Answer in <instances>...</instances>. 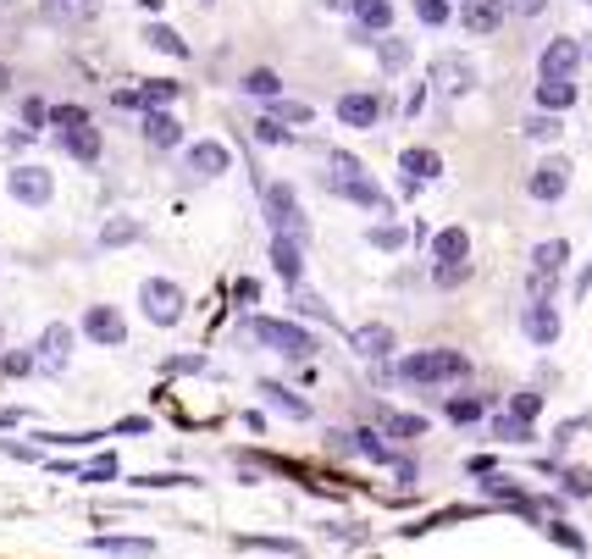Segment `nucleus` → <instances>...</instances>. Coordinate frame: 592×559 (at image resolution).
Segmentation results:
<instances>
[{"instance_id":"nucleus-1","label":"nucleus","mask_w":592,"mask_h":559,"mask_svg":"<svg viewBox=\"0 0 592 559\" xmlns=\"http://www.w3.org/2000/svg\"><path fill=\"white\" fill-rule=\"evenodd\" d=\"M393 377L410 382V388H443V382H465L471 377V360L454 355V349H415L393 366Z\"/></svg>"},{"instance_id":"nucleus-2","label":"nucleus","mask_w":592,"mask_h":559,"mask_svg":"<svg viewBox=\"0 0 592 559\" xmlns=\"http://www.w3.org/2000/svg\"><path fill=\"white\" fill-rule=\"evenodd\" d=\"M327 189L344 194V200H355V205H366V211H388V194H382L377 183L366 178V167H360L355 155H344V150L327 155Z\"/></svg>"},{"instance_id":"nucleus-3","label":"nucleus","mask_w":592,"mask_h":559,"mask_svg":"<svg viewBox=\"0 0 592 559\" xmlns=\"http://www.w3.org/2000/svg\"><path fill=\"white\" fill-rule=\"evenodd\" d=\"M249 338L277 349V355H288V360H310L321 349L316 333H305L299 322H283V316H255V322H249Z\"/></svg>"},{"instance_id":"nucleus-4","label":"nucleus","mask_w":592,"mask_h":559,"mask_svg":"<svg viewBox=\"0 0 592 559\" xmlns=\"http://www.w3.org/2000/svg\"><path fill=\"white\" fill-rule=\"evenodd\" d=\"M183 288L178 283H166V277H144V288H139V310H144V322H155V327H178L183 322Z\"/></svg>"},{"instance_id":"nucleus-5","label":"nucleus","mask_w":592,"mask_h":559,"mask_svg":"<svg viewBox=\"0 0 592 559\" xmlns=\"http://www.w3.org/2000/svg\"><path fill=\"white\" fill-rule=\"evenodd\" d=\"M266 222H272V238H294V244L310 238V222L299 216V200H294L288 183H272V189H266Z\"/></svg>"},{"instance_id":"nucleus-6","label":"nucleus","mask_w":592,"mask_h":559,"mask_svg":"<svg viewBox=\"0 0 592 559\" xmlns=\"http://www.w3.org/2000/svg\"><path fill=\"white\" fill-rule=\"evenodd\" d=\"M432 89L449 95V100L471 95V89H476V67L465 56H454V50H443V56H432Z\"/></svg>"},{"instance_id":"nucleus-7","label":"nucleus","mask_w":592,"mask_h":559,"mask_svg":"<svg viewBox=\"0 0 592 559\" xmlns=\"http://www.w3.org/2000/svg\"><path fill=\"white\" fill-rule=\"evenodd\" d=\"M6 194H12L17 205H28V211H39V205H50V194H56V178H50L45 167H17L12 178H6Z\"/></svg>"},{"instance_id":"nucleus-8","label":"nucleus","mask_w":592,"mask_h":559,"mask_svg":"<svg viewBox=\"0 0 592 559\" xmlns=\"http://www.w3.org/2000/svg\"><path fill=\"white\" fill-rule=\"evenodd\" d=\"M576 67H581V45L570 34H559V39H548V45H543L537 72H543L548 84H570V78H576Z\"/></svg>"},{"instance_id":"nucleus-9","label":"nucleus","mask_w":592,"mask_h":559,"mask_svg":"<svg viewBox=\"0 0 592 559\" xmlns=\"http://www.w3.org/2000/svg\"><path fill=\"white\" fill-rule=\"evenodd\" d=\"M565 189H570V161H565V155H548L543 167H532V178H526V194L543 200V205L565 200Z\"/></svg>"},{"instance_id":"nucleus-10","label":"nucleus","mask_w":592,"mask_h":559,"mask_svg":"<svg viewBox=\"0 0 592 559\" xmlns=\"http://www.w3.org/2000/svg\"><path fill=\"white\" fill-rule=\"evenodd\" d=\"M83 338H95L100 349H122L128 344V322L117 316V305H89L83 310Z\"/></svg>"},{"instance_id":"nucleus-11","label":"nucleus","mask_w":592,"mask_h":559,"mask_svg":"<svg viewBox=\"0 0 592 559\" xmlns=\"http://www.w3.org/2000/svg\"><path fill=\"white\" fill-rule=\"evenodd\" d=\"M183 167H189V178H222V172L233 167V150L216 144V139H200V144H189Z\"/></svg>"},{"instance_id":"nucleus-12","label":"nucleus","mask_w":592,"mask_h":559,"mask_svg":"<svg viewBox=\"0 0 592 559\" xmlns=\"http://www.w3.org/2000/svg\"><path fill=\"white\" fill-rule=\"evenodd\" d=\"M332 449H349V454H360V460H377V465H393V460H399V454H393V443H382L371 427L332 432Z\"/></svg>"},{"instance_id":"nucleus-13","label":"nucleus","mask_w":592,"mask_h":559,"mask_svg":"<svg viewBox=\"0 0 592 559\" xmlns=\"http://www.w3.org/2000/svg\"><path fill=\"white\" fill-rule=\"evenodd\" d=\"M39 366L45 371H67V360H72V327L67 322H50L45 333H39Z\"/></svg>"},{"instance_id":"nucleus-14","label":"nucleus","mask_w":592,"mask_h":559,"mask_svg":"<svg viewBox=\"0 0 592 559\" xmlns=\"http://www.w3.org/2000/svg\"><path fill=\"white\" fill-rule=\"evenodd\" d=\"M349 349L366 355V360H388L393 349H399V338H393V327L371 322V327H355V333H349Z\"/></svg>"},{"instance_id":"nucleus-15","label":"nucleus","mask_w":592,"mask_h":559,"mask_svg":"<svg viewBox=\"0 0 592 559\" xmlns=\"http://www.w3.org/2000/svg\"><path fill=\"white\" fill-rule=\"evenodd\" d=\"M432 266H471V233L465 227H443L432 238Z\"/></svg>"},{"instance_id":"nucleus-16","label":"nucleus","mask_w":592,"mask_h":559,"mask_svg":"<svg viewBox=\"0 0 592 559\" xmlns=\"http://www.w3.org/2000/svg\"><path fill=\"white\" fill-rule=\"evenodd\" d=\"M377 117H382V100L377 95H344L338 100V122H344V128H377Z\"/></svg>"},{"instance_id":"nucleus-17","label":"nucleus","mask_w":592,"mask_h":559,"mask_svg":"<svg viewBox=\"0 0 592 559\" xmlns=\"http://www.w3.org/2000/svg\"><path fill=\"white\" fill-rule=\"evenodd\" d=\"M272 272L283 277L288 288H299V283H305V255H299V244H294V238H272Z\"/></svg>"},{"instance_id":"nucleus-18","label":"nucleus","mask_w":592,"mask_h":559,"mask_svg":"<svg viewBox=\"0 0 592 559\" xmlns=\"http://www.w3.org/2000/svg\"><path fill=\"white\" fill-rule=\"evenodd\" d=\"M460 23H465V34H498V23H504V0H465Z\"/></svg>"},{"instance_id":"nucleus-19","label":"nucleus","mask_w":592,"mask_h":559,"mask_svg":"<svg viewBox=\"0 0 592 559\" xmlns=\"http://www.w3.org/2000/svg\"><path fill=\"white\" fill-rule=\"evenodd\" d=\"M144 139H150L155 150H178V144H183V122L172 117V111H144Z\"/></svg>"},{"instance_id":"nucleus-20","label":"nucleus","mask_w":592,"mask_h":559,"mask_svg":"<svg viewBox=\"0 0 592 559\" xmlns=\"http://www.w3.org/2000/svg\"><path fill=\"white\" fill-rule=\"evenodd\" d=\"M360 34H388L393 28V0H349Z\"/></svg>"},{"instance_id":"nucleus-21","label":"nucleus","mask_w":592,"mask_h":559,"mask_svg":"<svg viewBox=\"0 0 592 559\" xmlns=\"http://www.w3.org/2000/svg\"><path fill=\"white\" fill-rule=\"evenodd\" d=\"M56 139H61V150H67L72 161H83V167H95V161H100V128H89V122H83V128L56 133Z\"/></svg>"},{"instance_id":"nucleus-22","label":"nucleus","mask_w":592,"mask_h":559,"mask_svg":"<svg viewBox=\"0 0 592 559\" xmlns=\"http://www.w3.org/2000/svg\"><path fill=\"white\" fill-rule=\"evenodd\" d=\"M521 327H526V338H532V344L548 349V344L559 338V310H554V305H526Z\"/></svg>"},{"instance_id":"nucleus-23","label":"nucleus","mask_w":592,"mask_h":559,"mask_svg":"<svg viewBox=\"0 0 592 559\" xmlns=\"http://www.w3.org/2000/svg\"><path fill=\"white\" fill-rule=\"evenodd\" d=\"M261 399L272 410H283L288 421H310V399H299L294 388H283V382H261Z\"/></svg>"},{"instance_id":"nucleus-24","label":"nucleus","mask_w":592,"mask_h":559,"mask_svg":"<svg viewBox=\"0 0 592 559\" xmlns=\"http://www.w3.org/2000/svg\"><path fill=\"white\" fill-rule=\"evenodd\" d=\"M399 172H410L415 183H432L443 172V155L438 150H421V144H410V150L399 155Z\"/></svg>"},{"instance_id":"nucleus-25","label":"nucleus","mask_w":592,"mask_h":559,"mask_svg":"<svg viewBox=\"0 0 592 559\" xmlns=\"http://www.w3.org/2000/svg\"><path fill=\"white\" fill-rule=\"evenodd\" d=\"M570 261V244L565 238H548V244H537L532 250V277H559Z\"/></svg>"},{"instance_id":"nucleus-26","label":"nucleus","mask_w":592,"mask_h":559,"mask_svg":"<svg viewBox=\"0 0 592 559\" xmlns=\"http://www.w3.org/2000/svg\"><path fill=\"white\" fill-rule=\"evenodd\" d=\"M382 432H388L393 443H415V438H427V421L404 416V410H382Z\"/></svg>"},{"instance_id":"nucleus-27","label":"nucleus","mask_w":592,"mask_h":559,"mask_svg":"<svg viewBox=\"0 0 592 559\" xmlns=\"http://www.w3.org/2000/svg\"><path fill=\"white\" fill-rule=\"evenodd\" d=\"M95 554H122V559H150L155 554V543L150 537H95Z\"/></svg>"},{"instance_id":"nucleus-28","label":"nucleus","mask_w":592,"mask_h":559,"mask_svg":"<svg viewBox=\"0 0 592 559\" xmlns=\"http://www.w3.org/2000/svg\"><path fill=\"white\" fill-rule=\"evenodd\" d=\"M144 227L133 222V216H111L106 227H100V250H122V244H139Z\"/></svg>"},{"instance_id":"nucleus-29","label":"nucleus","mask_w":592,"mask_h":559,"mask_svg":"<svg viewBox=\"0 0 592 559\" xmlns=\"http://www.w3.org/2000/svg\"><path fill=\"white\" fill-rule=\"evenodd\" d=\"M443 416H449L454 427H471V421L487 416V393H460V399H449V405H443Z\"/></svg>"},{"instance_id":"nucleus-30","label":"nucleus","mask_w":592,"mask_h":559,"mask_svg":"<svg viewBox=\"0 0 592 559\" xmlns=\"http://www.w3.org/2000/svg\"><path fill=\"white\" fill-rule=\"evenodd\" d=\"M537 106H543L548 117H554V111H570L576 106V84H548L543 78V84H537Z\"/></svg>"},{"instance_id":"nucleus-31","label":"nucleus","mask_w":592,"mask_h":559,"mask_svg":"<svg viewBox=\"0 0 592 559\" xmlns=\"http://www.w3.org/2000/svg\"><path fill=\"white\" fill-rule=\"evenodd\" d=\"M144 39H150V45L155 50H161V56H189V45H183V34H178V28H166V23H150V28H144Z\"/></svg>"},{"instance_id":"nucleus-32","label":"nucleus","mask_w":592,"mask_h":559,"mask_svg":"<svg viewBox=\"0 0 592 559\" xmlns=\"http://www.w3.org/2000/svg\"><path fill=\"white\" fill-rule=\"evenodd\" d=\"M172 100H178V84H172V78H150V84L139 89V106L144 111H166Z\"/></svg>"},{"instance_id":"nucleus-33","label":"nucleus","mask_w":592,"mask_h":559,"mask_svg":"<svg viewBox=\"0 0 592 559\" xmlns=\"http://www.w3.org/2000/svg\"><path fill=\"white\" fill-rule=\"evenodd\" d=\"M244 95H255V100H277V95H283V78H277L272 67H255V72L244 78Z\"/></svg>"},{"instance_id":"nucleus-34","label":"nucleus","mask_w":592,"mask_h":559,"mask_svg":"<svg viewBox=\"0 0 592 559\" xmlns=\"http://www.w3.org/2000/svg\"><path fill=\"white\" fill-rule=\"evenodd\" d=\"M559 488H565L570 499H592V471H587V465H565V476H559Z\"/></svg>"},{"instance_id":"nucleus-35","label":"nucleus","mask_w":592,"mask_h":559,"mask_svg":"<svg viewBox=\"0 0 592 559\" xmlns=\"http://www.w3.org/2000/svg\"><path fill=\"white\" fill-rule=\"evenodd\" d=\"M294 310H299V316H310V322H327V327H338V322H332V310L321 305V299L310 294V288H294Z\"/></svg>"},{"instance_id":"nucleus-36","label":"nucleus","mask_w":592,"mask_h":559,"mask_svg":"<svg viewBox=\"0 0 592 559\" xmlns=\"http://www.w3.org/2000/svg\"><path fill=\"white\" fill-rule=\"evenodd\" d=\"M493 438H498V443H532V421L498 416V421H493Z\"/></svg>"},{"instance_id":"nucleus-37","label":"nucleus","mask_w":592,"mask_h":559,"mask_svg":"<svg viewBox=\"0 0 592 559\" xmlns=\"http://www.w3.org/2000/svg\"><path fill=\"white\" fill-rule=\"evenodd\" d=\"M377 56H382V67H388V72L410 67V45H404V39H377Z\"/></svg>"},{"instance_id":"nucleus-38","label":"nucleus","mask_w":592,"mask_h":559,"mask_svg":"<svg viewBox=\"0 0 592 559\" xmlns=\"http://www.w3.org/2000/svg\"><path fill=\"white\" fill-rule=\"evenodd\" d=\"M371 250H388V255H399L404 250V238H410V233H404V227H388V222H382V227H371Z\"/></svg>"},{"instance_id":"nucleus-39","label":"nucleus","mask_w":592,"mask_h":559,"mask_svg":"<svg viewBox=\"0 0 592 559\" xmlns=\"http://www.w3.org/2000/svg\"><path fill=\"white\" fill-rule=\"evenodd\" d=\"M510 416H515V421H537V416H543V393H537V388L515 393V399H510Z\"/></svg>"},{"instance_id":"nucleus-40","label":"nucleus","mask_w":592,"mask_h":559,"mask_svg":"<svg viewBox=\"0 0 592 559\" xmlns=\"http://www.w3.org/2000/svg\"><path fill=\"white\" fill-rule=\"evenodd\" d=\"M526 139H537V144H548V139H559V117H548V111H537V117H526Z\"/></svg>"},{"instance_id":"nucleus-41","label":"nucleus","mask_w":592,"mask_h":559,"mask_svg":"<svg viewBox=\"0 0 592 559\" xmlns=\"http://www.w3.org/2000/svg\"><path fill=\"white\" fill-rule=\"evenodd\" d=\"M415 17H421L427 28H443L449 23V0H415Z\"/></svg>"},{"instance_id":"nucleus-42","label":"nucleus","mask_w":592,"mask_h":559,"mask_svg":"<svg viewBox=\"0 0 592 559\" xmlns=\"http://www.w3.org/2000/svg\"><path fill=\"white\" fill-rule=\"evenodd\" d=\"M50 122H56V133H67V128H83L89 111H83V106H50Z\"/></svg>"},{"instance_id":"nucleus-43","label":"nucleus","mask_w":592,"mask_h":559,"mask_svg":"<svg viewBox=\"0 0 592 559\" xmlns=\"http://www.w3.org/2000/svg\"><path fill=\"white\" fill-rule=\"evenodd\" d=\"M78 476H83V482H111V476H117V454H100V460H89Z\"/></svg>"},{"instance_id":"nucleus-44","label":"nucleus","mask_w":592,"mask_h":559,"mask_svg":"<svg viewBox=\"0 0 592 559\" xmlns=\"http://www.w3.org/2000/svg\"><path fill=\"white\" fill-rule=\"evenodd\" d=\"M238 548H272V554H305L299 543H288V537H238Z\"/></svg>"},{"instance_id":"nucleus-45","label":"nucleus","mask_w":592,"mask_h":559,"mask_svg":"<svg viewBox=\"0 0 592 559\" xmlns=\"http://www.w3.org/2000/svg\"><path fill=\"white\" fill-rule=\"evenodd\" d=\"M34 366H39V360L28 355V349H12V355H0V371H6V377H28Z\"/></svg>"},{"instance_id":"nucleus-46","label":"nucleus","mask_w":592,"mask_h":559,"mask_svg":"<svg viewBox=\"0 0 592 559\" xmlns=\"http://www.w3.org/2000/svg\"><path fill=\"white\" fill-rule=\"evenodd\" d=\"M194 371H205V355H172L166 360V377H194Z\"/></svg>"},{"instance_id":"nucleus-47","label":"nucleus","mask_w":592,"mask_h":559,"mask_svg":"<svg viewBox=\"0 0 592 559\" xmlns=\"http://www.w3.org/2000/svg\"><path fill=\"white\" fill-rule=\"evenodd\" d=\"M277 117L272 122H310V117H316V111H310V106H299V100H277Z\"/></svg>"},{"instance_id":"nucleus-48","label":"nucleus","mask_w":592,"mask_h":559,"mask_svg":"<svg viewBox=\"0 0 592 559\" xmlns=\"http://www.w3.org/2000/svg\"><path fill=\"white\" fill-rule=\"evenodd\" d=\"M465 277H471V266H432V283L438 288H460Z\"/></svg>"},{"instance_id":"nucleus-49","label":"nucleus","mask_w":592,"mask_h":559,"mask_svg":"<svg viewBox=\"0 0 592 559\" xmlns=\"http://www.w3.org/2000/svg\"><path fill=\"white\" fill-rule=\"evenodd\" d=\"M255 139H261V144H288V128L266 117V122H255Z\"/></svg>"},{"instance_id":"nucleus-50","label":"nucleus","mask_w":592,"mask_h":559,"mask_svg":"<svg viewBox=\"0 0 592 559\" xmlns=\"http://www.w3.org/2000/svg\"><path fill=\"white\" fill-rule=\"evenodd\" d=\"M504 12H515V17H543L548 0H504Z\"/></svg>"},{"instance_id":"nucleus-51","label":"nucleus","mask_w":592,"mask_h":559,"mask_svg":"<svg viewBox=\"0 0 592 559\" xmlns=\"http://www.w3.org/2000/svg\"><path fill=\"white\" fill-rule=\"evenodd\" d=\"M23 117H28V128H39V122H50V106H45V100H28Z\"/></svg>"},{"instance_id":"nucleus-52","label":"nucleus","mask_w":592,"mask_h":559,"mask_svg":"<svg viewBox=\"0 0 592 559\" xmlns=\"http://www.w3.org/2000/svg\"><path fill=\"white\" fill-rule=\"evenodd\" d=\"M0 454H12V460H39V449H28V443H12V438L0 443Z\"/></svg>"},{"instance_id":"nucleus-53","label":"nucleus","mask_w":592,"mask_h":559,"mask_svg":"<svg viewBox=\"0 0 592 559\" xmlns=\"http://www.w3.org/2000/svg\"><path fill=\"white\" fill-rule=\"evenodd\" d=\"M111 432H122V438H128V432H150V421H144V416H128V421H117Z\"/></svg>"},{"instance_id":"nucleus-54","label":"nucleus","mask_w":592,"mask_h":559,"mask_svg":"<svg viewBox=\"0 0 592 559\" xmlns=\"http://www.w3.org/2000/svg\"><path fill=\"white\" fill-rule=\"evenodd\" d=\"M23 421V410H0V427H17Z\"/></svg>"},{"instance_id":"nucleus-55","label":"nucleus","mask_w":592,"mask_h":559,"mask_svg":"<svg viewBox=\"0 0 592 559\" xmlns=\"http://www.w3.org/2000/svg\"><path fill=\"white\" fill-rule=\"evenodd\" d=\"M6 89H12V72H6V67H0V95H6Z\"/></svg>"},{"instance_id":"nucleus-56","label":"nucleus","mask_w":592,"mask_h":559,"mask_svg":"<svg viewBox=\"0 0 592 559\" xmlns=\"http://www.w3.org/2000/svg\"><path fill=\"white\" fill-rule=\"evenodd\" d=\"M0 355H6V333H0Z\"/></svg>"},{"instance_id":"nucleus-57","label":"nucleus","mask_w":592,"mask_h":559,"mask_svg":"<svg viewBox=\"0 0 592 559\" xmlns=\"http://www.w3.org/2000/svg\"><path fill=\"white\" fill-rule=\"evenodd\" d=\"M587 277H592V272H587Z\"/></svg>"}]
</instances>
